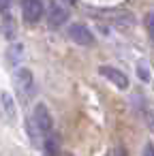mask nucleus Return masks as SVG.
Wrapping results in <instances>:
<instances>
[{
	"mask_svg": "<svg viewBox=\"0 0 154 156\" xmlns=\"http://www.w3.org/2000/svg\"><path fill=\"white\" fill-rule=\"evenodd\" d=\"M13 83H15V90H17L22 101H32L34 98L37 83H34V75L28 69H17L13 73Z\"/></svg>",
	"mask_w": 154,
	"mask_h": 156,
	"instance_id": "obj_1",
	"label": "nucleus"
},
{
	"mask_svg": "<svg viewBox=\"0 0 154 156\" xmlns=\"http://www.w3.org/2000/svg\"><path fill=\"white\" fill-rule=\"evenodd\" d=\"M22 56H24V45L22 43H13L9 49H7V62L11 66H17L22 62Z\"/></svg>",
	"mask_w": 154,
	"mask_h": 156,
	"instance_id": "obj_9",
	"label": "nucleus"
},
{
	"mask_svg": "<svg viewBox=\"0 0 154 156\" xmlns=\"http://www.w3.org/2000/svg\"><path fill=\"white\" fill-rule=\"evenodd\" d=\"M32 120H34L37 130L43 135V139L49 137V135H54V118H52V113H49V109H47L45 103H37V105H34Z\"/></svg>",
	"mask_w": 154,
	"mask_h": 156,
	"instance_id": "obj_3",
	"label": "nucleus"
},
{
	"mask_svg": "<svg viewBox=\"0 0 154 156\" xmlns=\"http://www.w3.org/2000/svg\"><path fill=\"white\" fill-rule=\"evenodd\" d=\"M145 30H148L150 39L154 41V11H150V13L145 15Z\"/></svg>",
	"mask_w": 154,
	"mask_h": 156,
	"instance_id": "obj_12",
	"label": "nucleus"
},
{
	"mask_svg": "<svg viewBox=\"0 0 154 156\" xmlns=\"http://www.w3.org/2000/svg\"><path fill=\"white\" fill-rule=\"evenodd\" d=\"M137 75H139V79H143V81H148V79H150L148 64H145L143 60H139V62H137Z\"/></svg>",
	"mask_w": 154,
	"mask_h": 156,
	"instance_id": "obj_11",
	"label": "nucleus"
},
{
	"mask_svg": "<svg viewBox=\"0 0 154 156\" xmlns=\"http://www.w3.org/2000/svg\"><path fill=\"white\" fill-rule=\"evenodd\" d=\"M45 17H47L49 28H60V26H64V24L69 22V17H71V5H69V2H62V0L49 2Z\"/></svg>",
	"mask_w": 154,
	"mask_h": 156,
	"instance_id": "obj_2",
	"label": "nucleus"
},
{
	"mask_svg": "<svg viewBox=\"0 0 154 156\" xmlns=\"http://www.w3.org/2000/svg\"><path fill=\"white\" fill-rule=\"evenodd\" d=\"M43 15H45V5L41 0H26V2H22V17L26 24H39Z\"/></svg>",
	"mask_w": 154,
	"mask_h": 156,
	"instance_id": "obj_4",
	"label": "nucleus"
},
{
	"mask_svg": "<svg viewBox=\"0 0 154 156\" xmlns=\"http://www.w3.org/2000/svg\"><path fill=\"white\" fill-rule=\"evenodd\" d=\"M9 9H11V2H0V15H9Z\"/></svg>",
	"mask_w": 154,
	"mask_h": 156,
	"instance_id": "obj_14",
	"label": "nucleus"
},
{
	"mask_svg": "<svg viewBox=\"0 0 154 156\" xmlns=\"http://www.w3.org/2000/svg\"><path fill=\"white\" fill-rule=\"evenodd\" d=\"M69 39L77 45H92L94 43V34L86 24H71L69 26Z\"/></svg>",
	"mask_w": 154,
	"mask_h": 156,
	"instance_id": "obj_7",
	"label": "nucleus"
},
{
	"mask_svg": "<svg viewBox=\"0 0 154 156\" xmlns=\"http://www.w3.org/2000/svg\"><path fill=\"white\" fill-rule=\"evenodd\" d=\"M0 107H2V113L9 122H15V103L11 98L9 92H2L0 94Z\"/></svg>",
	"mask_w": 154,
	"mask_h": 156,
	"instance_id": "obj_8",
	"label": "nucleus"
},
{
	"mask_svg": "<svg viewBox=\"0 0 154 156\" xmlns=\"http://www.w3.org/2000/svg\"><path fill=\"white\" fill-rule=\"evenodd\" d=\"M143 156H154V145L152 143H145L143 145Z\"/></svg>",
	"mask_w": 154,
	"mask_h": 156,
	"instance_id": "obj_13",
	"label": "nucleus"
},
{
	"mask_svg": "<svg viewBox=\"0 0 154 156\" xmlns=\"http://www.w3.org/2000/svg\"><path fill=\"white\" fill-rule=\"evenodd\" d=\"M109 156H126V152H122V150H113V152H109Z\"/></svg>",
	"mask_w": 154,
	"mask_h": 156,
	"instance_id": "obj_15",
	"label": "nucleus"
},
{
	"mask_svg": "<svg viewBox=\"0 0 154 156\" xmlns=\"http://www.w3.org/2000/svg\"><path fill=\"white\" fill-rule=\"evenodd\" d=\"M103 15H105V20H109L118 28H131V26H135V15L131 11H126V9H109Z\"/></svg>",
	"mask_w": 154,
	"mask_h": 156,
	"instance_id": "obj_6",
	"label": "nucleus"
},
{
	"mask_svg": "<svg viewBox=\"0 0 154 156\" xmlns=\"http://www.w3.org/2000/svg\"><path fill=\"white\" fill-rule=\"evenodd\" d=\"M98 73H101V77H105L109 83H113L118 90H128V77H126L120 69L103 64V66H98Z\"/></svg>",
	"mask_w": 154,
	"mask_h": 156,
	"instance_id": "obj_5",
	"label": "nucleus"
},
{
	"mask_svg": "<svg viewBox=\"0 0 154 156\" xmlns=\"http://www.w3.org/2000/svg\"><path fill=\"white\" fill-rule=\"evenodd\" d=\"M45 150H47L49 156H58V141H56V135L45 137Z\"/></svg>",
	"mask_w": 154,
	"mask_h": 156,
	"instance_id": "obj_10",
	"label": "nucleus"
}]
</instances>
